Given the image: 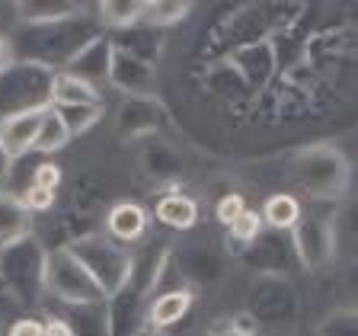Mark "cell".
Here are the masks:
<instances>
[{"label":"cell","instance_id":"cell-14","mask_svg":"<svg viewBox=\"0 0 358 336\" xmlns=\"http://www.w3.org/2000/svg\"><path fill=\"white\" fill-rule=\"evenodd\" d=\"M38 119H42V109L20 112V115H3V119H0V150H3L10 160H20V157H26L32 150L36 132H38Z\"/></svg>","mask_w":358,"mask_h":336},{"label":"cell","instance_id":"cell-3","mask_svg":"<svg viewBox=\"0 0 358 336\" xmlns=\"http://www.w3.org/2000/svg\"><path fill=\"white\" fill-rule=\"evenodd\" d=\"M64 246L87 269V276L96 282V288L103 291V298L119 295L128 285V279H131L134 256L122 244H115V240L96 237V234H80V237H74Z\"/></svg>","mask_w":358,"mask_h":336},{"label":"cell","instance_id":"cell-26","mask_svg":"<svg viewBox=\"0 0 358 336\" xmlns=\"http://www.w3.org/2000/svg\"><path fill=\"white\" fill-rule=\"evenodd\" d=\"M262 231H266V224H262L259 211L243 209L231 224H227V246H231L234 253L240 256L246 250V244H253V240L259 237Z\"/></svg>","mask_w":358,"mask_h":336},{"label":"cell","instance_id":"cell-17","mask_svg":"<svg viewBox=\"0 0 358 336\" xmlns=\"http://www.w3.org/2000/svg\"><path fill=\"white\" fill-rule=\"evenodd\" d=\"M192 301H195V291L189 285L182 288H166L164 295H157L148 307V323L150 327H176L189 317L192 311Z\"/></svg>","mask_w":358,"mask_h":336},{"label":"cell","instance_id":"cell-20","mask_svg":"<svg viewBox=\"0 0 358 336\" xmlns=\"http://www.w3.org/2000/svg\"><path fill=\"white\" fill-rule=\"evenodd\" d=\"M157 221L173 227V231H189L199 221V205L182 192H166L157 202Z\"/></svg>","mask_w":358,"mask_h":336},{"label":"cell","instance_id":"cell-31","mask_svg":"<svg viewBox=\"0 0 358 336\" xmlns=\"http://www.w3.org/2000/svg\"><path fill=\"white\" fill-rule=\"evenodd\" d=\"M29 186L45 189V192H58L61 186V167L58 164H38L29 176Z\"/></svg>","mask_w":358,"mask_h":336},{"label":"cell","instance_id":"cell-29","mask_svg":"<svg viewBox=\"0 0 358 336\" xmlns=\"http://www.w3.org/2000/svg\"><path fill=\"white\" fill-rule=\"evenodd\" d=\"M55 112L61 115L67 134L77 138V134H87L90 128L96 125L99 115H103V106H55Z\"/></svg>","mask_w":358,"mask_h":336},{"label":"cell","instance_id":"cell-11","mask_svg":"<svg viewBox=\"0 0 358 336\" xmlns=\"http://www.w3.org/2000/svg\"><path fill=\"white\" fill-rule=\"evenodd\" d=\"M109 83L125 97H154L157 90V71L154 64L141 58L112 48V64H109Z\"/></svg>","mask_w":358,"mask_h":336},{"label":"cell","instance_id":"cell-34","mask_svg":"<svg viewBox=\"0 0 358 336\" xmlns=\"http://www.w3.org/2000/svg\"><path fill=\"white\" fill-rule=\"evenodd\" d=\"M7 336H45V321H38V317H20V321L10 323Z\"/></svg>","mask_w":358,"mask_h":336},{"label":"cell","instance_id":"cell-22","mask_svg":"<svg viewBox=\"0 0 358 336\" xmlns=\"http://www.w3.org/2000/svg\"><path fill=\"white\" fill-rule=\"evenodd\" d=\"M141 160H144V167H148V173L154 179H176L179 173H182V160H179V154L166 141H160V138H150V141L144 144Z\"/></svg>","mask_w":358,"mask_h":336},{"label":"cell","instance_id":"cell-8","mask_svg":"<svg viewBox=\"0 0 358 336\" xmlns=\"http://www.w3.org/2000/svg\"><path fill=\"white\" fill-rule=\"evenodd\" d=\"M240 262L246 269H253L256 276H288L298 266L294 260V246H291V234L285 231H262L253 244H246L240 253Z\"/></svg>","mask_w":358,"mask_h":336},{"label":"cell","instance_id":"cell-19","mask_svg":"<svg viewBox=\"0 0 358 336\" xmlns=\"http://www.w3.org/2000/svg\"><path fill=\"white\" fill-rule=\"evenodd\" d=\"M32 234V215L20 202V195L0 192V246L16 244V240Z\"/></svg>","mask_w":358,"mask_h":336},{"label":"cell","instance_id":"cell-30","mask_svg":"<svg viewBox=\"0 0 358 336\" xmlns=\"http://www.w3.org/2000/svg\"><path fill=\"white\" fill-rule=\"evenodd\" d=\"M313 336H358V317L352 307H336L317 323Z\"/></svg>","mask_w":358,"mask_h":336},{"label":"cell","instance_id":"cell-35","mask_svg":"<svg viewBox=\"0 0 358 336\" xmlns=\"http://www.w3.org/2000/svg\"><path fill=\"white\" fill-rule=\"evenodd\" d=\"M215 336H253V330H250V323H221V327L215 330Z\"/></svg>","mask_w":358,"mask_h":336},{"label":"cell","instance_id":"cell-21","mask_svg":"<svg viewBox=\"0 0 358 336\" xmlns=\"http://www.w3.org/2000/svg\"><path fill=\"white\" fill-rule=\"evenodd\" d=\"M87 10L77 0H22L16 4V16L22 22H52V20H64V16H74Z\"/></svg>","mask_w":358,"mask_h":336},{"label":"cell","instance_id":"cell-32","mask_svg":"<svg viewBox=\"0 0 358 336\" xmlns=\"http://www.w3.org/2000/svg\"><path fill=\"white\" fill-rule=\"evenodd\" d=\"M182 272H186L189 279H201V282H205V279H215L217 272H221V266H217V260H211V256H189L186 260V269H179V276H182Z\"/></svg>","mask_w":358,"mask_h":336},{"label":"cell","instance_id":"cell-12","mask_svg":"<svg viewBox=\"0 0 358 336\" xmlns=\"http://www.w3.org/2000/svg\"><path fill=\"white\" fill-rule=\"evenodd\" d=\"M109 64H112V42H109V36L103 32V36L90 38L80 52L67 61L64 74L96 90L99 83H109Z\"/></svg>","mask_w":358,"mask_h":336},{"label":"cell","instance_id":"cell-9","mask_svg":"<svg viewBox=\"0 0 358 336\" xmlns=\"http://www.w3.org/2000/svg\"><path fill=\"white\" fill-rule=\"evenodd\" d=\"M288 234H291V246H294L298 266L323 269L336 256L333 221H327V218H301Z\"/></svg>","mask_w":358,"mask_h":336},{"label":"cell","instance_id":"cell-28","mask_svg":"<svg viewBox=\"0 0 358 336\" xmlns=\"http://www.w3.org/2000/svg\"><path fill=\"white\" fill-rule=\"evenodd\" d=\"M192 10V4H182V0H157V4H144L141 22L150 26V29H166L173 22H182Z\"/></svg>","mask_w":358,"mask_h":336},{"label":"cell","instance_id":"cell-6","mask_svg":"<svg viewBox=\"0 0 358 336\" xmlns=\"http://www.w3.org/2000/svg\"><path fill=\"white\" fill-rule=\"evenodd\" d=\"M45 250L36 234L0 246V285L20 301H36L42 295Z\"/></svg>","mask_w":358,"mask_h":336},{"label":"cell","instance_id":"cell-25","mask_svg":"<svg viewBox=\"0 0 358 336\" xmlns=\"http://www.w3.org/2000/svg\"><path fill=\"white\" fill-rule=\"evenodd\" d=\"M67 141H71V134H67L61 115L55 112V106L42 109V119H38V132H36V144H32V150H38V154H55V150L67 148Z\"/></svg>","mask_w":358,"mask_h":336},{"label":"cell","instance_id":"cell-13","mask_svg":"<svg viewBox=\"0 0 358 336\" xmlns=\"http://www.w3.org/2000/svg\"><path fill=\"white\" fill-rule=\"evenodd\" d=\"M275 71V52L268 42H246L234 52V74L240 77L246 90H259L266 87V80Z\"/></svg>","mask_w":358,"mask_h":336},{"label":"cell","instance_id":"cell-7","mask_svg":"<svg viewBox=\"0 0 358 336\" xmlns=\"http://www.w3.org/2000/svg\"><path fill=\"white\" fill-rule=\"evenodd\" d=\"M42 291H48L61 304H90V301H106L96 282L87 276V269L71 256L67 246L48 250L45 253V272H42Z\"/></svg>","mask_w":358,"mask_h":336},{"label":"cell","instance_id":"cell-16","mask_svg":"<svg viewBox=\"0 0 358 336\" xmlns=\"http://www.w3.org/2000/svg\"><path fill=\"white\" fill-rule=\"evenodd\" d=\"M109 42L112 48H119V52L131 55V58L148 61V64H154L160 48H164V36L157 29H150V26H144V22H134L128 29H115L109 36Z\"/></svg>","mask_w":358,"mask_h":336},{"label":"cell","instance_id":"cell-23","mask_svg":"<svg viewBox=\"0 0 358 336\" xmlns=\"http://www.w3.org/2000/svg\"><path fill=\"white\" fill-rule=\"evenodd\" d=\"M259 218H262V224H268V231H285L288 234L304 215H301V202L294 199V195L275 192V195H268L266 209H262Z\"/></svg>","mask_w":358,"mask_h":336},{"label":"cell","instance_id":"cell-33","mask_svg":"<svg viewBox=\"0 0 358 336\" xmlns=\"http://www.w3.org/2000/svg\"><path fill=\"white\" fill-rule=\"evenodd\" d=\"M243 209H246V205H243V199H240L237 192H227V195H224L221 202H217L215 215H217V221H221V224H231L234 218H237V215H240V211H243Z\"/></svg>","mask_w":358,"mask_h":336},{"label":"cell","instance_id":"cell-5","mask_svg":"<svg viewBox=\"0 0 358 336\" xmlns=\"http://www.w3.org/2000/svg\"><path fill=\"white\" fill-rule=\"evenodd\" d=\"M52 80L48 67L13 61L0 71V119L20 115V112H38L52 106Z\"/></svg>","mask_w":358,"mask_h":336},{"label":"cell","instance_id":"cell-18","mask_svg":"<svg viewBox=\"0 0 358 336\" xmlns=\"http://www.w3.org/2000/svg\"><path fill=\"white\" fill-rule=\"evenodd\" d=\"M61 321L71 327L74 336H112L109 330V304L90 301V304H64Z\"/></svg>","mask_w":358,"mask_h":336},{"label":"cell","instance_id":"cell-27","mask_svg":"<svg viewBox=\"0 0 358 336\" xmlns=\"http://www.w3.org/2000/svg\"><path fill=\"white\" fill-rule=\"evenodd\" d=\"M144 13V0H106L96 7L99 22L112 26V29H128L134 22H141Z\"/></svg>","mask_w":358,"mask_h":336},{"label":"cell","instance_id":"cell-36","mask_svg":"<svg viewBox=\"0 0 358 336\" xmlns=\"http://www.w3.org/2000/svg\"><path fill=\"white\" fill-rule=\"evenodd\" d=\"M45 336H74V333L61 317H52V321H45Z\"/></svg>","mask_w":358,"mask_h":336},{"label":"cell","instance_id":"cell-37","mask_svg":"<svg viewBox=\"0 0 358 336\" xmlns=\"http://www.w3.org/2000/svg\"><path fill=\"white\" fill-rule=\"evenodd\" d=\"M10 173H13V160H10L3 150H0V192H7L10 186Z\"/></svg>","mask_w":358,"mask_h":336},{"label":"cell","instance_id":"cell-24","mask_svg":"<svg viewBox=\"0 0 358 336\" xmlns=\"http://www.w3.org/2000/svg\"><path fill=\"white\" fill-rule=\"evenodd\" d=\"M52 106H103V99H99V90L58 71L52 80Z\"/></svg>","mask_w":358,"mask_h":336},{"label":"cell","instance_id":"cell-10","mask_svg":"<svg viewBox=\"0 0 358 336\" xmlns=\"http://www.w3.org/2000/svg\"><path fill=\"white\" fill-rule=\"evenodd\" d=\"M166 125V109L157 97H125L115 115V132L119 138H154Z\"/></svg>","mask_w":358,"mask_h":336},{"label":"cell","instance_id":"cell-15","mask_svg":"<svg viewBox=\"0 0 358 336\" xmlns=\"http://www.w3.org/2000/svg\"><path fill=\"white\" fill-rule=\"evenodd\" d=\"M106 231L115 244H134L148 234V211L138 202H115L106 211Z\"/></svg>","mask_w":358,"mask_h":336},{"label":"cell","instance_id":"cell-38","mask_svg":"<svg viewBox=\"0 0 358 336\" xmlns=\"http://www.w3.org/2000/svg\"><path fill=\"white\" fill-rule=\"evenodd\" d=\"M10 64H13V52H10L7 36H0V71H3V67H10Z\"/></svg>","mask_w":358,"mask_h":336},{"label":"cell","instance_id":"cell-4","mask_svg":"<svg viewBox=\"0 0 358 336\" xmlns=\"http://www.w3.org/2000/svg\"><path fill=\"white\" fill-rule=\"evenodd\" d=\"M301 314L298 288L288 276H256L246 291V317L250 327L266 333H285L294 327Z\"/></svg>","mask_w":358,"mask_h":336},{"label":"cell","instance_id":"cell-1","mask_svg":"<svg viewBox=\"0 0 358 336\" xmlns=\"http://www.w3.org/2000/svg\"><path fill=\"white\" fill-rule=\"evenodd\" d=\"M96 36H103L99 16L90 13V10H80L74 16L52 22H22L20 29H13V36L7 42L10 52H13V61H29V64L48 67L52 74H58L67 67V61Z\"/></svg>","mask_w":358,"mask_h":336},{"label":"cell","instance_id":"cell-2","mask_svg":"<svg viewBox=\"0 0 358 336\" xmlns=\"http://www.w3.org/2000/svg\"><path fill=\"white\" fill-rule=\"evenodd\" d=\"M291 176L313 199H339L349 189L352 179V167L349 157L336 144H310V148H301L294 154V164H291Z\"/></svg>","mask_w":358,"mask_h":336}]
</instances>
